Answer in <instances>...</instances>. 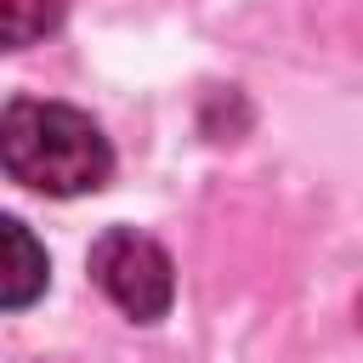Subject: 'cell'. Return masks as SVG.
<instances>
[{
    "mask_svg": "<svg viewBox=\"0 0 363 363\" xmlns=\"http://www.w3.org/2000/svg\"><path fill=\"white\" fill-rule=\"evenodd\" d=\"M0 164L11 182L45 199H74V193H96L113 176V147L91 113L68 102L17 96L0 113Z\"/></svg>",
    "mask_w": 363,
    "mask_h": 363,
    "instance_id": "cell-1",
    "label": "cell"
},
{
    "mask_svg": "<svg viewBox=\"0 0 363 363\" xmlns=\"http://www.w3.org/2000/svg\"><path fill=\"white\" fill-rule=\"evenodd\" d=\"M91 278L136 323H159L176 301V267H170L164 244L136 227H108L91 244Z\"/></svg>",
    "mask_w": 363,
    "mask_h": 363,
    "instance_id": "cell-2",
    "label": "cell"
},
{
    "mask_svg": "<svg viewBox=\"0 0 363 363\" xmlns=\"http://www.w3.org/2000/svg\"><path fill=\"white\" fill-rule=\"evenodd\" d=\"M0 244H6V267H0V301L11 312H23L40 289H45V250L28 238V227L17 216L0 221Z\"/></svg>",
    "mask_w": 363,
    "mask_h": 363,
    "instance_id": "cell-3",
    "label": "cell"
},
{
    "mask_svg": "<svg viewBox=\"0 0 363 363\" xmlns=\"http://www.w3.org/2000/svg\"><path fill=\"white\" fill-rule=\"evenodd\" d=\"M0 23H6V45L23 51L62 23V0H0Z\"/></svg>",
    "mask_w": 363,
    "mask_h": 363,
    "instance_id": "cell-4",
    "label": "cell"
}]
</instances>
